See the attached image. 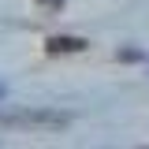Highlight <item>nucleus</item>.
<instances>
[{"label":"nucleus","instance_id":"nucleus-1","mask_svg":"<svg viewBox=\"0 0 149 149\" xmlns=\"http://www.w3.org/2000/svg\"><path fill=\"white\" fill-rule=\"evenodd\" d=\"M71 123V112L60 108H19V112H0V127H41V130H56Z\"/></svg>","mask_w":149,"mask_h":149},{"label":"nucleus","instance_id":"nucleus-2","mask_svg":"<svg viewBox=\"0 0 149 149\" xmlns=\"http://www.w3.org/2000/svg\"><path fill=\"white\" fill-rule=\"evenodd\" d=\"M86 45H90L86 37H67V34H56V37L45 41V49H49V52H82Z\"/></svg>","mask_w":149,"mask_h":149},{"label":"nucleus","instance_id":"nucleus-3","mask_svg":"<svg viewBox=\"0 0 149 149\" xmlns=\"http://www.w3.org/2000/svg\"><path fill=\"white\" fill-rule=\"evenodd\" d=\"M37 4H45V8H63V0H37Z\"/></svg>","mask_w":149,"mask_h":149},{"label":"nucleus","instance_id":"nucleus-4","mask_svg":"<svg viewBox=\"0 0 149 149\" xmlns=\"http://www.w3.org/2000/svg\"><path fill=\"white\" fill-rule=\"evenodd\" d=\"M4 93H8V86H4V82H0V101H4Z\"/></svg>","mask_w":149,"mask_h":149}]
</instances>
